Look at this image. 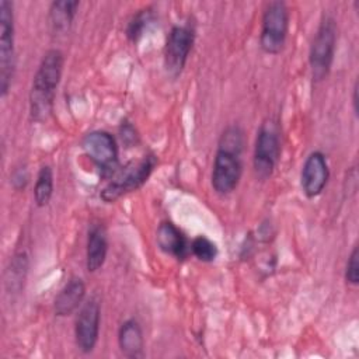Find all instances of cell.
<instances>
[{"mask_svg":"<svg viewBox=\"0 0 359 359\" xmlns=\"http://www.w3.org/2000/svg\"><path fill=\"white\" fill-rule=\"evenodd\" d=\"M191 251L202 262H212L217 255L216 244L205 236H198L192 240Z\"/></svg>","mask_w":359,"mask_h":359,"instance_id":"d6986e66","label":"cell"},{"mask_svg":"<svg viewBox=\"0 0 359 359\" xmlns=\"http://www.w3.org/2000/svg\"><path fill=\"white\" fill-rule=\"evenodd\" d=\"M149 17H150L149 10H143L140 13H137L136 15H133V18L129 21L128 28H126V35L130 41H136L142 35L144 27L147 25Z\"/></svg>","mask_w":359,"mask_h":359,"instance_id":"ffe728a7","label":"cell"},{"mask_svg":"<svg viewBox=\"0 0 359 359\" xmlns=\"http://www.w3.org/2000/svg\"><path fill=\"white\" fill-rule=\"evenodd\" d=\"M101 307L97 299H88L83 303L74 325L76 345L83 353H90L98 341L100 335Z\"/></svg>","mask_w":359,"mask_h":359,"instance_id":"9c48e42d","label":"cell"},{"mask_svg":"<svg viewBox=\"0 0 359 359\" xmlns=\"http://www.w3.org/2000/svg\"><path fill=\"white\" fill-rule=\"evenodd\" d=\"M156 241L161 251H164L165 254L174 255L178 259L187 257V254H188V245H187L185 237L170 222H163L157 227Z\"/></svg>","mask_w":359,"mask_h":359,"instance_id":"5bb4252c","label":"cell"},{"mask_svg":"<svg viewBox=\"0 0 359 359\" xmlns=\"http://www.w3.org/2000/svg\"><path fill=\"white\" fill-rule=\"evenodd\" d=\"M358 83H355L353 86V97H352V102H353V109H355V114L358 112Z\"/></svg>","mask_w":359,"mask_h":359,"instance_id":"7402d4cb","label":"cell"},{"mask_svg":"<svg viewBox=\"0 0 359 359\" xmlns=\"http://www.w3.org/2000/svg\"><path fill=\"white\" fill-rule=\"evenodd\" d=\"M65 66L59 49H49L41 59L29 91V115L35 122H45L53 112L56 90Z\"/></svg>","mask_w":359,"mask_h":359,"instance_id":"6da1fadb","label":"cell"},{"mask_svg":"<svg viewBox=\"0 0 359 359\" xmlns=\"http://www.w3.org/2000/svg\"><path fill=\"white\" fill-rule=\"evenodd\" d=\"M157 158L154 154H147L139 161L126 164L115 171L108 184L102 188L100 196L104 202H115L121 196L139 189L150 177L156 167Z\"/></svg>","mask_w":359,"mask_h":359,"instance_id":"7a4b0ae2","label":"cell"},{"mask_svg":"<svg viewBox=\"0 0 359 359\" xmlns=\"http://www.w3.org/2000/svg\"><path fill=\"white\" fill-rule=\"evenodd\" d=\"M108 252V236L101 223L91 224L87 236L86 268L88 272H95L102 268Z\"/></svg>","mask_w":359,"mask_h":359,"instance_id":"4fadbf2b","label":"cell"},{"mask_svg":"<svg viewBox=\"0 0 359 359\" xmlns=\"http://www.w3.org/2000/svg\"><path fill=\"white\" fill-rule=\"evenodd\" d=\"M241 146L219 142L212 168V187L220 195L231 194L241 178Z\"/></svg>","mask_w":359,"mask_h":359,"instance_id":"277c9868","label":"cell"},{"mask_svg":"<svg viewBox=\"0 0 359 359\" xmlns=\"http://www.w3.org/2000/svg\"><path fill=\"white\" fill-rule=\"evenodd\" d=\"M280 154V142L273 121L264 122L257 133L252 165L258 178L266 180L272 175Z\"/></svg>","mask_w":359,"mask_h":359,"instance_id":"52a82bcc","label":"cell"},{"mask_svg":"<svg viewBox=\"0 0 359 359\" xmlns=\"http://www.w3.org/2000/svg\"><path fill=\"white\" fill-rule=\"evenodd\" d=\"M27 254H15L6 272V287L8 293H15L22 289L27 273Z\"/></svg>","mask_w":359,"mask_h":359,"instance_id":"e0dca14e","label":"cell"},{"mask_svg":"<svg viewBox=\"0 0 359 359\" xmlns=\"http://www.w3.org/2000/svg\"><path fill=\"white\" fill-rule=\"evenodd\" d=\"M289 8L283 1H271L262 15L259 46L268 55H278L286 42Z\"/></svg>","mask_w":359,"mask_h":359,"instance_id":"5b68a950","label":"cell"},{"mask_svg":"<svg viewBox=\"0 0 359 359\" xmlns=\"http://www.w3.org/2000/svg\"><path fill=\"white\" fill-rule=\"evenodd\" d=\"M81 147L87 157L101 170L112 171L118 163L115 137L107 130H93L83 137Z\"/></svg>","mask_w":359,"mask_h":359,"instance_id":"30bf717a","label":"cell"},{"mask_svg":"<svg viewBox=\"0 0 359 359\" xmlns=\"http://www.w3.org/2000/svg\"><path fill=\"white\" fill-rule=\"evenodd\" d=\"M15 67L14 49V13L13 3L0 0V93L6 97Z\"/></svg>","mask_w":359,"mask_h":359,"instance_id":"8992f818","label":"cell"},{"mask_svg":"<svg viewBox=\"0 0 359 359\" xmlns=\"http://www.w3.org/2000/svg\"><path fill=\"white\" fill-rule=\"evenodd\" d=\"M53 194V171L49 165H42L38 171L35 187H34V201L36 206H46Z\"/></svg>","mask_w":359,"mask_h":359,"instance_id":"ac0fdd59","label":"cell"},{"mask_svg":"<svg viewBox=\"0 0 359 359\" xmlns=\"http://www.w3.org/2000/svg\"><path fill=\"white\" fill-rule=\"evenodd\" d=\"M80 3L76 0L53 1L49 8V25L55 34L66 32L77 13Z\"/></svg>","mask_w":359,"mask_h":359,"instance_id":"2e32d148","label":"cell"},{"mask_svg":"<svg viewBox=\"0 0 359 359\" xmlns=\"http://www.w3.org/2000/svg\"><path fill=\"white\" fill-rule=\"evenodd\" d=\"M86 297V285L81 278L72 276L66 285L56 294L53 302V311L57 317H66L73 314Z\"/></svg>","mask_w":359,"mask_h":359,"instance_id":"7c38bea8","label":"cell"},{"mask_svg":"<svg viewBox=\"0 0 359 359\" xmlns=\"http://www.w3.org/2000/svg\"><path fill=\"white\" fill-rule=\"evenodd\" d=\"M337 45V24L331 15H324L310 46L309 63L314 81L324 80L332 66Z\"/></svg>","mask_w":359,"mask_h":359,"instance_id":"3957f363","label":"cell"},{"mask_svg":"<svg viewBox=\"0 0 359 359\" xmlns=\"http://www.w3.org/2000/svg\"><path fill=\"white\" fill-rule=\"evenodd\" d=\"M118 344L121 352L128 358H140L143 355L144 339L139 323L129 318L122 323L118 331Z\"/></svg>","mask_w":359,"mask_h":359,"instance_id":"9a60e30c","label":"cell"},{"mask_svg":"<svg viewBox=\"0 0 359 359\" xmlns=\"http://www.w3.org/2000/svg\"><path fill=\"white\" fill-rule=\"evenodd\" d=\"M330 178V168L325 156L321 151H311L302 167L300 182L303 194L307 198L318 196Z\"/></svg>","mask_w":359,"mask_h":359,"instance_id":"8fae6325","label":"cell"},{"mask_svg":"<svg viewBox=\"0 0 359 359\" xmlns=\"http://www.w3.org/2000/svg\"><path fill=\"white\" fill-rule=\"evenodd\" d=\"M194 41L195 31L189 24L175 25L171 28L164 48V66L170 76L177 77L181 74L188 60Z\"/></svg>","mask_w":359,"mask_h":359,"instance_id":"ba28073f","label":"cell"},{"mask_svg":"<svg viewBox=\"0 0 359 359\" xmlns=\"http://www.w3.org/2000/svg\"><path fill=\"white\" fill-rule=\"evenodd\" d=\"M345 280L351 285L359 283V250L358 247H353L345 266Z\"/></svg>","mask_w":359,"mask_h":359,"instance_id":"44dd1931","label":"cell"}]
</instances>
